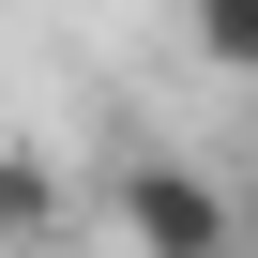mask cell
Wrapping results in <instances>:
<instances>
[{"label":"cell","mask_w":258,"mask_h":258,"mask_svg":"<svg viewBox=\"0 0 258 258\" xmlns=\"http://www.w3.org/2000/svg\"><path fill=\"white\" fill-rule=\"evenodd\" d=\"M106 213H121L137 258H243V182H213L182 152H137V167L106 182Z\"/></svg>","instance_id":"1"},{"label":"cell","mask_w":258,"mask_h":258,"mask_svg":"<svg viewBox=\"0 0 258 258\" xmlns=\"http://www.w3.org/2000/svg\"><path fill=\"white\" fill-rule=\"evenodd\" d=\"M46 243H61V167L0 152V258H46Z\"/></svg>","instance_id":"2"},{"label":"cell","mask_w":258,"mask_h":258,"mask_svg":"<svg viewBox=\"0 0 258 258\" xmlns=\"http://www.w3.org/2000/svg\"><path fill=\"white\" fill-rule=\"evenodd\" d=\"M182 46H198L213 76H243V91H258V0H198V16H182Z\"/></svg>","instance_id":"3"},{"label":"cell","mask_w":258,"mask_h":258,"mask_svg":"<svg viewBox=\"0 0 258 258\" xmlns=\"http://www.w3.org/2000/svg\"><path fill=\"white\" fill-rule=\"evenodd\" d=\"M243 258H258V167H243Z\"/></svg>","instance_id":"4"}]
</instances>
